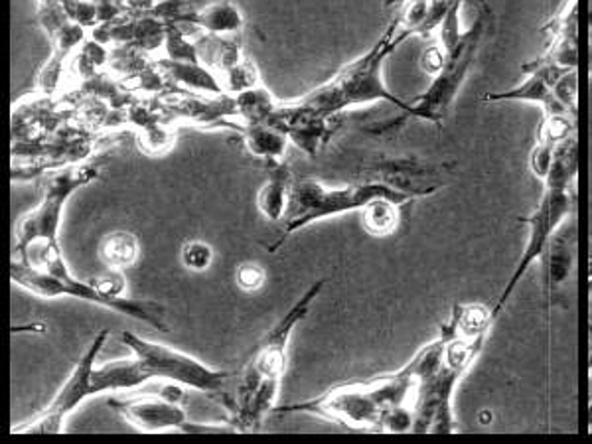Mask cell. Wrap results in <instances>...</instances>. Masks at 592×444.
<instances>
[{
    "label": "cell",
    "mask_w": 592,
    "mask_h": 444,
    "mask_svg": "<svg viewBox=\"0 0 592 444\" xmlns=\"http://www.w3.org/2000/svg\"><path fill=\"white\" fill-rule=\"evenodd\" d=\"M445 342L447 338L440 332L437 338L418 349L405 366L389 376L340 384L309 401L277 407L275 413H306L348 429L379 431L381 419L391 409L411 403L418 381L437 369Z\"/></svg>",
    "instance_id": "obj_1"
},
{
    "label": "cell",
    "mask_w": 592,
    "mask_h": 444,
    "mask_svg": "<svg viewBox=\"0 0 592 444\" xmlns=\"http://www.w3.org/2000/svg\"><path fill=\"white\" fill-rule=\"evenodd\" d=\"M326 282L328 280L319 279L302 292L291 309L263 336L245 367L235 376L232 396L224 407L230 413L227 421L237 429L239 435L257 433L265 419L275 413L282 377L289 364L292 332L311 314L312 307L321 297Z\"/></svg>",
    "instance_id": "obj_2"
},
{
    "label": "cell",
    "mask_w": 592,
    "mask_h": 444,
    "mask_svg": "<svg viewBox=\"0 0 592 444\" xmlns=\"http://www.w3.org/2000/svg\"><path fill=\"white\" fill-rule=\"evenodd\" d=\"M119 340L129 348L131 357L109 362L105 366H96L91 381L93 397L101 393H125L155 379L190 387L205 396L215 397L222 406H225V401L232 396L237 376L235 371L205 366L198 357L165 344H156L129 330H125Z\"/></svg>",
    "instance_id": "obj_3"
},
{
    "label": "cell",
    "mask_w": 592,
    "mask_h": 444,
    "mask_svg": "<svg viewBox=\"0 0 592 444\" xmlns=\"http://www.w3.org/2000/svg\"><path fill=\"white\" fill-rule=\"evenodd\" d=\"M409 38L411 36L405 30H401L399 19L395 16L389 22L383 36L368 52L351 59L350 64H346L338 74H334L319 88L294 99V103L306 111L328 116V119L340 116L351 107L369 106L378 101L391 103L401 113H407L409 101H403L386 86L383 66L393 56V52Z\"/></svg>",
    "instance_id": "obj_4"
},
{
    "label": "cell",
    "mask_w": 592,
    "mask_h": 444,
    "mask_svg": "<svg viewBox=\"0 0 592 444\" xmlns=\"http://www.w3.org/2000/svg\"><path fill=\"white\" fill-rule=\"evenodd\" d=\"M98 165L64 166L49 175L38 206L24 213L16 225L12 259L44 270L66 269L68 263L59 245V227L66 203L83 186L99 178Z\"/></svg>",
    "instance_id": "obj_5"
},
{
    "label": "cell",
    "mask_w": 592,
    "mask_h": 444,
    "mask_svg": "<svg viewBox=\"0 0 592 444\" xmlns=\"http://www.w3.org/2000/svg\"><path fill=\"white\" fill-rule=\"evenodd\" d=\"M488 24H490V12L485 9V4H480L472 26L462 34L457 46L448 52L445 66L437 76H433V81L425 89V93L409 101L407 113H399L393 119L369 125L366 129L369 135L388 136L391 133H398L409 119H418V121L443 129L448 111L455 106L460 89L467 84L468 74L474 68L478 52L482 48V42L488 32Z\"/></svg>",
    "instance_id": "obj_6"
},
{
    "label": "cell",
    "mask_w": 592,
    "mask_h": 444,
    "mask_svg": "<svg viewBox=\"0 0 592 444\" xmlns=\"http://www.w3.org/2000/svg\"><path fill=\"white\" fill-rule=\"evenodd\" d=\"M378 198H388L401 206L417 200L411 193L398 190L389 184L373 182V180H361V182L346 184V186H326L316 178H294L289 212L282 222L284 227H282L281 237L272 243L269 252H279L292 235L306 230L312 223L344 215V213L359 212Z\"/></svg>",
    "instance_id": "obj_7"
},
{
    "label": "cell",
    "mask_w": 592,
    "mask_h": 444,
    "mask_svg": "<svg viewBox=\"0 0 592 444\" xmlns=\"http://www.w3.org/2000/svg\"><path fill=\"white\" fill-rule=\"evenodd\" d=\"M440 332L447 338L440 364L433 374H428L418 381L409 403L415 415L413 433L417 435L418 433L421 435L457 433V421H455V409H453L455 391L460 379L467 376L468 369L482 354L485 344V338L467 340L455 336L447 324L440 326Z\"/></svg>",
    "instance_id": "obj_8"
},
{
    "label": "cell",
    "mask_w": 592,
    "mask_h": 444,
    "mask_svg": "<svg viewBox=\"0 0 592 444\" xmlns=\"http://www.w3.org/2000/svg\"><path fill=\"white\" fill-rule=\"evenodd\" d=\"M10 279L20 289L29 290L42 299H69L83 300L96 307L113 310L129 319L138 320L150 329L158 332H168V322H166V310L163 304L155 300H133L129 297H109L108 292L99 289L93 280H81L71 275V270L64 269L58 273L36 269L30 267L26 263L12 259L10 262Z\"/></svg>",
    "instance_id": "obj_9"
},
{
    "label": "cell",
    "mask_w": 592,
    "mask_h": 444,
    "mask_svg": "<svg viewBox=\"0 0 592 444\" xmlns=\"http://www.w3.org/2000/svg\"><path fill=\"white\" fill-rule=\"evenodd\" d=\"M544 196L537 203V208L522 220L527 225V242H525L520 262L515 263L510 279L505 280L504 289L498 295L495 307L492 309L495 320L512 299L514 290L524 279L527 269L537 262L541 263L555 232L573 215L574 188H551V186H544Z\"/></svg>",
    "instance_id": "obj_10"
},
{
    "label": "cell",
    "mask_w": 592,
    "mask_h": 444,
    "mask_svg": "<svg viewBox=\"0 0 592 444\" xmlns=\"http://www.w3.org/2000/svg\"><path fill=\"white\" fill-rule=\"evenodd\" d=\"M108 340L109 330H99L96 338L91 340V344L79 357L76 367L71 369L68 379L64 381V386L59 387L56 397L49 401V406L44 407L38 415L29 423L14 426L10 433L12 435H59V433H64L68 417L83 401H88L89 397H93L91 393L93 369H96L99 352L103 349Z\"/></svg>",
    "instance_id": "obj_11"
},
{
    "label": "cell",
    "mask_w": 592,
    "mask_h": 444,
    "mask_svg": "<svg viewBox=\"0 0 592 444\" xmlns=\"http://www.w3.org/2000/svg\"><path fill=\"white\" fill-rule=\"evenodd\" d=\"M109 407L119 415L125 417L138 433L158 435V433H180L188 423L182 403H175L158 393L109 399Z\"/></svg>",
    "instance_id": "obj_12"
},
{
    "label": "cell",
    "mask_w": 592,
    "mask_h": 444,
    "mask_svg": "<svg viewBox=\"0 0 592 444\" xmlns=\"http://www.w3.org/2000/svg\"><path fill=\"white\" fill-rule=\"evenodd\" d=\"M271 125L279 126L289 136L291 145L301 148L304 155L316 158L340 126V121L338 116L328 119L316 115L297 106L294 101H279Z\"/></svg>",
    "instance_id": "obj_13"
},
{
    "label": "cell",
    "mask_w": 592,
    "mask_h": 444,
    "mask_svg": "<svg viewBox=\"0 0 592 444\" xmlns=\"http://www.w3.org/2000/svg\"><path fill=\"white\" fill-rule=\"evenodd\" d=\"M574 263H577V223L573 215L555 232L547 253L541 259V275H544V302L547 314V330L554 310L555 300L563 295L569 280L573 277Z\"/></svg>",
    "instance_id": "obj_14"
},
{
    "label": "cell",
    "mask_w": 592,
    "mask_h": 444,
    "mask_svg": "<svg viewBox=\"0 0 592 444\" xmlns=\"http://www.w3.org/2000/svg\"><path fill=\"white\" fill-rule=\"evenodd\" d=\"M549 38L541 58L563 68H579V0H569L565 9L544 26Z\"/></svg>",
    "instance_id": "obj_15"
},
{
    "label": "cell",
    "mask_w": 592,
    "mask_h": 444,
    "mask_svg": "<svg viewBox=\"0 0 592 444\" xmlns=\"http://www.w3.org/2000/svg\"><path fill=\"white\" fill-rule=\"evenodd\" d=\"M525 79L512 89L505 91H495V93H485L482 97L484 103H510V101H520V103H535L544 107L545 115H573L567 107L557 99L554 88L545 81L539 74H524ZM577 116V115H573Z\"/></svg>",
    "instance_id": "obj_16"
},
{
    "label": "cell",
    "mask_w": 592,
    "mask_h": 444,
    "mask_svg": "<svg viewBox=\"0 0 592 444\" xmlns=\"http://www.w3.org/2000/svg\"><path fill=\"white\" fill-rule=\"evenodd\" d=\"M292 184H294V176H292L291 166L284 160L269 166L267 180L261 184L257 192V210L267 222H284L289 212V202H291Z\"/></svg>",
    "instance_id": "obj_17"
},
{
    "label": "cell",
    "mask_w": 592,
    "mask_h": 444,
    "mask_svg": "<svg viewBox=\"0 0 592 444\" xmlns=\"http://www.w3.org/2000/svg\"><path fill=\"white\" fill-rule=\"evenodd\" d=\"M158 69L163 71V76L172 79L176 84L208 93V96L224 97V81L220 78V74L215 71L210 64L204 62H172V59L160 58L156 62Z\"/></svg>",
    "instance_id": "obj_18"
},
{
    "label": "cell",
    "mask_w": 592,
    "mask_h": 444,
    "mask_svg": "<svg viewBox=\"0 0 592 444\" xmlns=\"http://www.w3.org/2000/svg\"><path fill=\"white\" fill-rule=\"evenodd\" d=\"M185 24L202 30L214 38H225L245 29V14L232 0H215L202 9H194Z\"/></svg>",
    "instance_id": "obj_19"
},
{
    "label": "cell",
    "mask_w": 592,
    "mask_h": 444,
    "mask_svg": "<svg viewBox=\"0 0 592 444\" xmlns=\"http://www.w3.org/2000/svg\"><path fill=\"white\" fill-rule=\"evenodd\" d=\"M239 131H242L243 145L249 155L259 158L267 166L284 160L291 141L279 126L261 123V125H242Z\"/></svg>",
    "instance_id": "obj_20"
},
{
    "label": "cell",
    "mask_w": 592,
    "mask_h": 444,
    "mask_svg": "<svg viewBox=\"0 0 592 444\" xmlns=\"http://www.w3.org/2000/svg\"><path fill=\"white\" fill-rule=\"evenodd\" d=\"M232 97H234L235 115L242 119L243 125L271 123L272 116L277 113V107H279L277 97L272 96L271 91L263 84Z\"/></svg>",
    "instance_id": "obj_21"
},
{
    "label": "cell",
    "mask_w": 592,
    "mask_h": 444,
    "mask_svg": "<svg viewBox=\"0 0 592 444\" xmlns=\"http://www.w3.org/2000/svg\"><path fill=\"white\" fill-rule=\"evenodd\" d=\"M492 309L484 304H455L447 326L455 336L467 340L488 338L490 330L494 326Z\"/></svg>",
    "instance_id": "obj_22"
},
{
    "label": "cell",
    "mask_w": 592,
    "mask_h": 444,
    "mask_svg": "<svg viewBox=\"0 0 592 444\" xmlns=\"http://www.w3.org/2000/svg\"><path fill=\"white\" fill-rule=\"evenodd\" d=\"M359 223L371 237H391L401 225V203L378 198L359 210Z\"/></svg>",
    "instance_id": "obj_23"
},
{
    "label": "cell",
    "mask_w": 592,
    "mask_h": 444,
    "mask_svg": "<svg viewBox=\"0 0 592 444\" xmlns=\"http://www.w3.org/2000/svg\"><path fill=\"white\" fill-rule=\"evenodd\" d=\"M141 257V243L135 233L113 232L101 243V259L109 269H126Z\"/></svg>",
    "instance_id": "obj_24"
},
{
    "label": "cell",
    "mask_w": 592,
    "mask_h": 444,
    "mask_svg": "<svg viewBox=\"0 0 592 444\" xmlns=\"http://www.w3.org/2000/svg\"><path fill=\"white\" fill-rule=\"evenodd\" d=\"M163 52H165L163 58L172 59V62H202L198 44L186 32H182V26L178 24H168Z\"/></svg>",
    "instance_id": "obj_25"
},
{
    "label": "cell",
    "mask_w": 592,
    "mask_h": 444,
    "mask_svg": "<svg viewBox=\"0 0 592 444\" xmlns=\"http://www.w3.org/2000/svg\"><path fill=\"white\" fill-rule=\"evenodd\" d=\"M574 121L577 116L573 115H544V121L537 131V141L545 145H561L567 138L577 135Z\"/></svg>",
    "instance_id": "obj_26"
},
{
    "label": "cell",
    "mask_w": 592,
    "mask_h": 444,
    "mask_svg": "<svg viewBox=\"0 0 592 444\" xmlns=\"http://www.w3.org/2000/svg\"><path fill=\"white\" fill-rule=\"evenodd\" d=\"M224 81L225 93L227 96H235V93H242L245 89L255 88L261 84L259 79V71L255 68L252 59L243 58L237 66L224 71L222 76Z\"/></svg>",
    "instance_id": "obj_27"
},
{
    "label": "cell",
    "mask_w": 592,
    "mask_h": 444,
    "mask_svg": "<svg viewBox=\"0 0 592 444\" xmlns=\"http://www.w3.org/2000/svg\"><path fill=\"white\" fill-rule=\"evenodd\" d=\"M182 265L192 273H205L215 259L214 247L210 243L192 240L182 247Z\"/></svg>",
    "instance_id": "obj_28"
},
{
    "label": "cell",
    "mask_w": 592,
    "mask_h": 444,
    "mask_svg": "<svg viewBox=\"0 0 592 444\" xmlns=\"http://www.w3.org/2000/svg\"><path fill=\"white\" fill-rule=\"evenodd\" d=\"M62 4H64V10L71 22H76L86 30L98 29L99 10L93 0H64Z\"/></svg>",
    "instance_id": "obj_29"
},
{
    "label": "cell",
    "mask_w": 592,
    "mask_h": 444,
    "mask_svg": "<svg viewBox=\"0 0 592 444\" xmlns=\"http://www.w3.org/2000/svg\"><path fill=\"white\" fill-rule=\"evenodd\" d=\"M413 425H415V415H413V409L407 403V406L391 409L388 415L381 419L379 431L389 433V435H403V433H413Z\"/></svg>",
    "instance_id": "obj_30"
},
{
    "label": "cell",
    "mask_w": 592,
    "mask_h": 444,
    "mask_svg": "<svg viewBox=\"0 0 592 444\" xmlns=\"http://www.w3.org/2000/svg\"><path fill=\"white\" fill-rule=\"evenodd\" d=\"M555 96L573 115H577L579 106V68L569 69L563 78L555 84Z\"/></svg>",
    "instance_id": "obj_31"
},
{
    "label": "cell",
    "mask_w": 592,
    "mask_h": 444,
    "mask_svg": "<svg viewBox=\"0 0 592 444\" xmlns=\"http://www.w3.org/2000/svg\"><path fill=\"white\" fill-rule=\"evenodd\" d=\"M265 279V269L257 263H242L235 270V285L245 292L263 289Z\"/></svg>",
    "instance_id": "obj_32"
},
{
    "label": "cell",
    "mask_w": 592,
    "mask_h": 444,
    "mask_svg": "<svg viewBox=\"0 0 592 444\" xmlns=\"http://www.w3.org/2000/svg\"><path fill=\"white\" fill-rule=\"evenodd\" d=\"M555 148L557 146L545 145V143H535L534 151L529 155V170L534 173L535 178L545 182V178L554 165Z\"/></svg>",
    "instance_id": "obj_33"
},
{
    "label": "cell",
    "mask_w": 592,
    "mask_h": 444,
    "mask_svg": "<svg viewBox=\"0 0 592 444\" xmlns=\"http://www.w3.org/2000/svg\"><path fill=\"white\" fill-rule=\"evenodd\" d=\"M93 282L103 292H108L109 297H118V299L126 297V280L121 269H109L108 275H101Z\"/></svg>",
    "instance_id": "obj_34"
},
{
    "label": "cell",
    "mask_w": 592,
    "mask_h": 444,
    "mask_svg": "<svg viewBox=\"0 0 592 444\" xmlns=\"http://www.w3.org/2000/svg\"><path fill=\"white\" fill-rule=\"evenodd\" d=\"M445 62H447V52L437 42L435 46H431V48L423 52V56H421V68L425 69L428 76L433 78V76H437L438 71L443 69Z\"/></svg>",
    "instance_id": "obj_35"
},
{
    "label": "cell",
    "mask_w": 592,
    "mask_h": 444,
    "mask_svg": "<svg viewBox=\"0 0 592 444\" xmlns=\"http://www.w3.org/2000/svg\"><path fill=\"white\" fill-rule=\"evenodd\" d=\"M589 290H592V218H591V253H589Z\"/></svg>",
    "instance_id": "obj_36"
},
{
    "label": "cell",
    "mask_w": 592,
    "mask_h": 444,
    "mask_svg": "<svg viewBox=\"0 0 592 444\" xmlns=\"http://www.w3.org/2000/svg\"><path fill=\"white\" fill-rule=\"evenodd\" d=\"M591 292V320H589V336H591V356H589V367H592V290H589Z\"/></svg>",
    "instance_id": "obj_37"
},
{
    "label": "cell",
    "mask_w": 592,
    "mask_h": 444,
    "mask_svg": "<svg viewBox=\"0 0 592 444\" xmlns=\"http://www.w3.org/2000/svg\"><path fill=\"white\" fill-rule=\"evenodd\" d=\"M587 74H592V32L591 40H589V68H587Z\"/></svg>",
    "instance_id": "obj_38"
},
{
    "label": "cell",
    "mask_w": 592,
    "mask_h": 444,
    "mask_svg": "<svg viewBox=\"0 0 592 444\" xmlns=\"http://www.w3.org/2000/svg\"><path fill=\"white\" fill-rule=\"evenodd\" d=\"M589 29L592 32V0H589Z\"/></svg>",
    "instance_id": "obj_39"
}]
</instances>
